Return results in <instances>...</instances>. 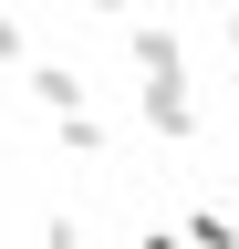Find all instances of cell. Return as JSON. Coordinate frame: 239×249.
<instances>
[{
  "instance_id": "cell-1",
  "label": "cell",
  "mask_w": 239,
  "mask_h": 249,
  "mask_svg": "<svg viewBox=\"0 0 239 249\" xmlns=\"http://www.w3.org/2000/svg\"><path fill=\"white\" fill-rule=\"evenodd\" d=\"M229 31H239V11H229Z\"/></svg>"
}]
</instances>
